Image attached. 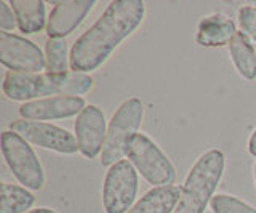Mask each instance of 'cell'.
<instances>
[{
  "instance_id": "6da1fadb",
  "label": "cell",
  "mask_w": 256,
  "mask_h": 213,
  "mask_svg": "<svg viewBox=\"0 0 256 213\" xmlns=\"http://www.w3.org/2000/svg\"><path fill=\"white\" fill-rule=\"evenodd\" d=\"M144 12V4L140 0L110 2L93 28L80 36L72 46L70 69L85 74L102 66L117 46L140 28Z\"/></svg>"
},
{
  "instance_id": "7a4b0ae2",
  "label": "cell",
  "mask_w": 256,
  "mask_h": 213,
  "mask_svg": "<svg viewBox=\"0 0 256 213\" xmlns=\"http://www.w3.org/2000/svg\"><path fill=\"white\" fill-rule=\"evenodd\" d=\"M93 88V78L68 70L62 74H18L6 72L4 93L8 100L26 101L42 96H77Z\"/></svg>"
},
{
  "instance_id": "3957f363",
  "label": "cell",
  "mask_w": 256,
  "mask_h": 213,
  "mask_svg": "<svg viewBox=\"0 0 256 213\" xmlns=\"http://www.w3.org/2000/svg\"><path fill=\"white\" fill-rule=\"evenodd\" d=\"M226 159L218 149L205 152L189 172L178 207L173 213H205L218 188Z\"/></svg>"
},
{
  "instance_id": "277c9868",
  "label": "cell",
  "mask_w": 256,
  "mask_h": 213,
  "mask_svg": "<svg viewBox=\"0 0 256 213\" xmlns=\"http://www.w3.org/2000/svg\"><path fill=\"white\" fill-rule=\"evenodd\" d=\"M144 117V106L138 98L126 100L109 124L106 143L101 152L102 167H112L120 162L124 156H126V148L130 140L136 135L141 127Z\"/></svg>"
},
{
  "instance_id": "5b68a950",
  "label": "cell",
  "mask_w": 256,
  "mask_h": 213,
  "mask_svg": "<svg viewBox=\"0 0 256 213\" xmlns=\"http://www.w3.org/2000/svg\"><path fill=\"white\" fill-rule=\"evenodd\" d=\"M126 156L142 178L156 188L170 186L174 181V167L154 141L142 133H136L126 148Z\"/></svg>"
},
{
  "instance_id": "8992f818",
  "label": "cell",
  "mask_w": 256,
  "mask_h": 213,
  "mask_svg": "<svg viewBox=\"0 0 256 213\" xmlns=\"http://www.w3.org/2000/svg\"><path fill=\"white\" fill-rule=\"evenodd\" d=\"M2 152L8 167H10L13 175L21 184L29 189H34V191H38V189L44 188V168L26 140L21 138L14 132H4Z\"/></svg>"
},
{
  "instance_id": "52a82bcc",
  "label": "cell",
  "mask_w": 256,
  "mask_h": 213,
  "mask_svg": "<svg viewBox=\"0 0 256 213\" xmlns=\"http://www.w3.org/2000/svg\"><path fill=\"white\" fill-rule=\"evenodd\" d=\"M138 192V173L130 160H120L109 168L102 186L106 213H126Z\"/></svg>"
},
{
  "instance_id": "ba28073f",
  "label": "cell",
  "mask_w": 256,
  "mask_h": 213,
  "mask_svg": "<svg viewBox=\"0 0 256 213\" xmlns=\"http://www.w3.org/2000/svg\"><path fill=\"white\" fill-rule=\"evenodd\" d=\"M0 61L10 72L40 74L46 68V58L36 44L20 36L0 32Z\"/></svg>"
},
{
  "instance_id": "9c48e42d",
  "label": "cell",
  "mask_w": 256,
  "mask_h": 213,
  "mask_svg": "<svg viewBox=\"0 0 256 213\" xmlns=\"http://www.w3.org/2000/svg\"><path fill=\"white\" fill-rule=\"evenodd\" d=\"M10 127L12 132L18 133L28 143H32L44 149H50V151L60 154H76L78 151L76 136L68 130L56 127V125L22 119L12 122Z\"/></svg>"
},
{
  "instance_id": "30bf717a",
  "label": "cell",
  "mask_w": 256,
  "mask_h": 213,
  "mask_svg": "<svg viewBox=\"0 0 256 213\" xmlns=\"http://www.w3.org/2000/svg\"><path fill=\"white\" fill-rule=\"evenodd\" d=\"M106 117L98 106H86L76 120V140L78 151L86 159L102 152L106 143Z\"/></svg>"
},
{
  "instance_id": "8fae6325",
  "label": "cell",
  "mask_w": 256,
  "mask_h": 213,
  "mask_svg": "<svg viewBox=\"0 0 256 213\" xmlns=\"http://www.w3.org/2000/svg\"><path fill=\"white\" fill-rule=\"evenodd\" d=\"M85 100L80 96H53L24 102L20 116L24 120H54L77 116L84 111Z\"/></svg>"
},
{
  "instance_id": "7c38bea8",
  "label": "cell",
  "mask_w": 256,
  "mask_h": 213,
  "mask_svg": "<svg viewBox=\"0 0 256 213\" xmlns=\"http://www.w3.org/2000/svg\"><path fill=\"white\" fill-rule=\"evenodd\" d=\"M96 5L94 0H70V2H58L48 18L46 32L53 38H64L72 34L80 26L86 14Z\"/></svg>"
},
{
  "instance_id": "4fadbf2b",
  "label": "cell",
  "mask_w": 256,
  "mask_h": 213,
  "mask_svg": "<svg viewBox=\"0 0 256 213\" xmlns=\"http://www.w3.org/2000/svg\"><path fill=\"white\" fill-rule=\"evenodd\" d=\"M236 34L237 29L234 21L224 16V14L216 13L200 21L197 30V44L202 46H208V48L224 46L232 42Z\"/></svg>"
},
{
  "instance_id": "5bb4252c",
  "label": "cell",
  "mask_w": 256,
  "mask_h": 213,
  "mask_svg": "<svg viewBox=\"0 0 256 213\" xmlns=\"http://www.w3.org/2000/svg\"><path fill=\"white\" fill-rule=\"evenodd\" d=\"M181 194L182 188L173 184L154 188L144 194L126 213H172L178 207Z\"/></svg>"
},
{
  "instance_id": "9a60e30c",
  "label": "cell",
  "mask_w": 256,
  "mask_h": 213,
  "mask_svg": "<svg viewBox=\"0 0 256 213\" xmlns=\"http://www.w3.org/2000/svg\"><path fill=\"white\" fill-rule=\"evenodd\" d=\"M18 28L24 34H36L45 28V2L42 0H12Z\"/></svg>"
},
{
  "instance_id": "2e32d148",
  "label": "cell",
  "mask_w": 256,
  "mask_h": 213,
  "mask_svg": "<svg viewBox=\"0 0 256 213\" xmlns=\"http://www.w3.org/2000/svg\"><path fill=\"white\" fill-rule=\"evenodd\" d=\"M230 58L234 61L237 72L246 80L256 78V52L253 44L242 34L237 32L229 44Z\"/></svg>"
},
{
  "instance_id": "e0dca14e",
  "label": "cell",
  "mask_w": 256,
  "mask_h": 213,
  "mask_svg": "<svg viewBox=\"0 0 256 213\" xmlns=\"http://www.w3.org/2000/svg\"><path fill=\"white\" fill-rule=\"evenodd\" d=\"M0 192H2L0 213H28L36 202L34 194H30L26 188L4 183Z\"/></svg>"
},
{
  "instance_id": "ac0fdd59",
  "label": "cell",
  "mask_w": 256,
  "mask_h": 213,
  "mask_svg": "<svg viewBox=\"0 0 256 213\" xmlns=\"http://www.w3.org/2000/svg\"><path fill=\"white\" fill-rule=\"evenodd\" d=\"M45 58L46 69L53 74L68 72V66H70V58L68 56V42L66 38H53L48 37L45 45Z\"/></svg>"
},
{
  "instance_id": "d6986e66",
  "label": "cell",
  "mask_w": 256,
  "mask_h": 213,
  "mask_svg": "<svg viewBox=\"0 0 256 213\" xmlns=\"http://www.w3.org/2000/svg\"><path fill=\"white\" fill-rule=\"evenodd\" d=\"M210 208L213 210V213H256V210L248 204L228 194L213 196Z\"/></svg>"
},
{
  "instance_id": "ffe728a7",
  "label": "cell",
  "mask_w": 256,
  "mask_h": 213,
  "mask_svg": "<svg viewBox=\"0 0 256 213\" xmlns=\"http://www.w3.org/2000/svg\"><path fill=\"white\" fill-rule=\"evenodd\" d=\"M238 24L242 34L256 45V6H244L238 12Z\"/></svg>"
},
{
  "instance_id": "44dd1931",
  "label": "cell",
  "mask_w": 256,
  "mask_h": 213,
  "mask_svg": "<svg viewBox=\"0 0 256 213\" xmlns=\"http://www.w3.org/2000/svg\"><path fill=\"white\" fill-rule=\"evenodd\" d=\"M16 26H18V21H16L12 5L0 2V28L4 29V32H6V30H13Z\"/></svg>"
},
{
  "instance_id": "7402d4cb",
  "label": "cell",
  "mask_w": 256,
  "mask_h": 213,
  "mask_svg": "<svg viewBox=\"0 0 256 213\" xmlns=\"http://www.w3.org/2000/svg\"><path fill=\"white\" fill-rule=\"evenodd\" d=\"M248 151H250V154L253 157H256V130H254V133L252 135L250 141H248Z\"/></svg>"
},
{
  "instance_id": "603a6c76",
  "label": "cell",
  "mask_w": 256,
  "mask_h": 213,
  "mask_svg": "<svg viewBox=\"0 0 256 213\" xmlns=\"http://www.w3.org/2000/svg\"><path fill=\"white\" fill-rule=\"evenodd\" d=\"M28 213H56V212L50 210V208H37V210H30Z\"/></svg>"
},
{
  "instance_id": "cb8c5ba5",
  "label": "cell",
  "mask_w": 256,
  "mask_h": 213,
  "mask_svg": "<svg viewBox=\"0 0 256 213\" xmlns=\"http://www.w3.org/2000/svg\"><path fill=\"white\" fill-rule=\"evenodd\" d=\"M254 181H256V165H254Z\"/></svg>"
}]
</instances>
